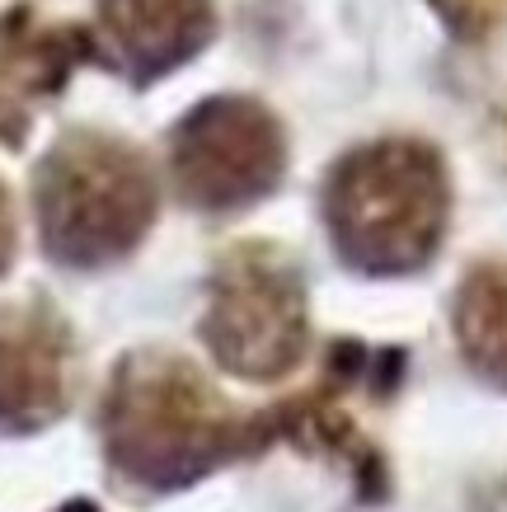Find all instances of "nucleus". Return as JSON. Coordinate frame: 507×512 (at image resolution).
I'll return each mask as SVG.
<instances>
[{
	"label": "nucleus",
	"mask_w": 507,
	"mask_h": 512,
	"mask_svg": "<svg viewBox=\"0 0 507 512\" xmlns=\"http://www.w3.org/2000/svg\"><path fill=\"white\" fill-rule=\"evenodd\" d=\"M57 512H99V503H90V498H71V503H62Z\"/></svg>",
	"instance_id": "f3484780"
},
{
	"label": "nucleus",
	"mask_w": 507,
	"mask_h": 512,
	"mask_svg": "<svg viewBox=\"0 0 507 512\" xmlns=\"http://www.w3.org/2000/svg\"><path fill=\"white\" fill-rule=\"evenodd\" d=\"M287 127L254 94H212L169 132V184L198 217H240L287 179Z\"/></svg>",
	"instance_id": "39448f33"
},
{
	"label": "nucleus",
	"mask_w": 507,
	"mask_h": 512,
	"mask_svg": "<svg viewBox=\"0 0 507 512\" xmlns=\"http://www.w3.org/2000/svg\"><path fill=\"white\" fill-rule=\"evenodd\" d=\"M76 329L47 296L0 301V433H43L76 400Z\"/></svg>",
	"instance_id": "423d86ee"
},
{
	"label": "nucleus",
	"mask_w": 507,
	"mask_h": 512,
	"mask_svg": "<svg viewBox=\"0 0 507 512\" xmlns=\"http://www.w3.org/2000/svg\"><path fill=\"white\" fill-rule=\"evenodd\" d=\"M348 466H353L357 503H362V508H381L385 498H390V466H385L381 447L362 442V447H357L353 456H348Z\"/></svg>",
	"instance_id": "f8f14e48"
},
{
	"label": "nucleus",
	"mask_w": 507,
	"mask_h": 512,
	"mask_svg": "<svg viewBox=\"0 0 507 512\" xmlns=\"http://www.w3.org/2000/svg\"><path fill=\"white\" fill-rule=\"evenodd\" d=\"M99 62L127 85H155L207 52L216 38L212 0H99Z\"/></svg>",
	"instance_id": "0eeeda50"
},
{
	"label": "nucleus",
	"mask_w": 507,
	"mask_h": 512,
	"mask_svg": "<svg viewBox=\"0 0 507 512\" xmlns=\"http://www.w3.org/2000/svg\"><path fill=\"white\" fill-rule=\"evenodd\" d=\"M99 62V38L85 24H38L33 5L0 15V146H24L33 109L57 99L76 66Z\"/></svg>",
	"instance_id": "6e6552de"
},
{
	"label": "nucleus",
	"mask_w": 507,
	"mask_h": 512,
	"mask_svg": "<svg viewBox=\"0 0 507 512\" xmlns=\"http://www.w3.org/2000/svg\"><path fill=\"white\" fill-rule=\"evenodd\" d=\"M456 188L423 137H376L329 165L320 217L338 264L357 278H414L442 254Z\"/></svg>",
	"instance_id": "f03ea898"
},
{
	"label": "nucleus",
	"mask_w": 507,
	"mask_h": 512,
	"mask_svg": "<svg viewBox=\"0 0 507 512\" xmlns=\"http://www.w3.org/2000/svg\"><path fill=\"white\" fill-rule=\"evenodd\" d=\"M104 461L132 489L179 494L263 456L259 414H240L193 357L174 348H132L118 357L99 404Z\"/></svg>",
	"instance_id": "f257e3e1"
},
{
	"label": "nucleus",
	"mask_w": 507,
	"mask_h": 512,
	"mask_svg": "<svg viewBox=\"0 0 507 512\" xmlns=\"http://www.w3.org/2000/svg\"><path fill=\"white\" fill-rule=\"evenodd\" d=\"M33 217L43 254L71 273L132 259L160 217V184L146 151L99 127H71L33 170Z\"/></svg>",
	"instance_id": "7ed1b4c3"
},
{
	"label": "nucleus",
	"mask_w": 507,
	"mask_h": 512,
	"mask_svg": "<svg viewBox=\"0 0 507 512\" xmlns=\"http://www.w3.org/2000/svg\"><path fill=\"white\" fill-rule=\"evenodd\" d=\"M451 334L470 376L507 395V259H479L451 296Z\"/></svg>",
	"instance_id": "1a4fd4ad"
},
{
	"label": "nucleus",
	"mask_w": 507,
	"mask_h": 512,
	"mask_svg": "<svg viewBox=\"0 0 507 512\" xmlns=\"http://www.w3.org/2000/svg\"><path fill=\"white\" fill-rule=\"evenodd\" d=\"M15 249H19V221H15V198H10V188L0 179V278L10 273L15 264Z\"/></svg>",
	"instance_id": "2eb2a0df"
},
{
	"label": "nucleus",
	"mask_w": 507,
	"mask_h": 512,
	"mask_svg": "<svg viewBox=\"0 0 507 512\" xmlns=\"http://www.w3.org/2000/svg\"><path fill=\"white\" fill-rule=\"evenodd\" d=\"M367 362H371V348L362 339H329V348H324V381H334L338 390H353L362 386Z\"/></svg>",
	"instance_id": "ddd939ff"
},
{
	"label": "nucleus",
	"mask_w": 507,
	"mask_h": 512,
	"mask_svg": "<svg viewBox=\"0 0 507 512\" xmlns=\"http://www.w3.org/2000/svg\"><path fill=\"white\" fill-rule=\"evenodd\" d=\"M428 10L465 47L489 43L493 33H503L507 24V0H428Z\"/></svg>",
	"instance_id": "9b49d317"
},
{
	"label": "nucleus",
	"mask_w": 507,
	"mask_h": 512,
	"mask_svg": "<svg viewBox=\"0 0 507 512\" xmlns=\"http://www.w3.org/2000/svg\"><path fill=\"white\" fill-rule=\"evenodd\" d=\"M259 437L263 451L287 442L301 456H320V461H338V456H353L362 447L357 423L343 409V390L334 381H320V386L277 400L273 409H259Z\"/></svg>",
	"instance_id": "9d476101"
},
{
	"label": "nucleus",
	"mask_w": 507,
	"mask_h": 512,
	"mask_svg": "<svg viewBox=\"0 0 507 512\" xmlns=\"http://www.w3.org/2000/svg\"><path fill=\"white\" fill-rule=\"evenodd\" d=\"M404 372H409V353L404 348H376L367 362V376H362V386L371 390V400L385 404L395 400L404 386Z\"/></svg>",
	"instance_id": "4468645a"
},
{
	"label": "nucleus",
	"mask_w": 507,
	"mask_h": 512,
	"mask_svg": "<svg viewBox=\"0 0 507 512\" xmlns=\"http://www.w3.org/2000/svg\"><path fill=\"white\" fill-rule=\"evenodd\" d=\"M493 146H498V156H503V165H507V99L498 104V113H493Z\"/></svg>",
	"instance_id": "dca6fc26"
},
{
	"label": "nucleus",
	"mask_w": 507,
	"mask_h": 512,
	"mask_svg": "<svg viewBox=\"0 0 507 512\" xmlns=\"http://www.w3.org/2000/svg\"><path fill=\"white\" fill-rule=\"evenodd\" d=\"M212 362L235 381L273 386L301 367L310 348L306 273L273 240H240L207 278V311L198 325Z\"/></svg>",
	"instance_id": "20e7f679"
}]
</instances>
